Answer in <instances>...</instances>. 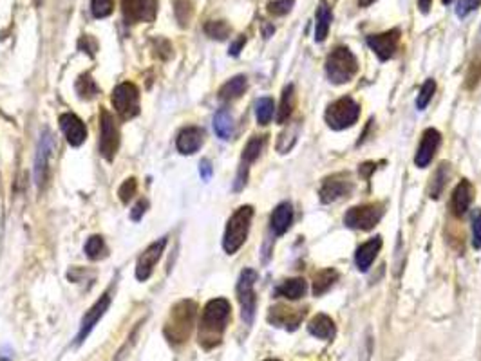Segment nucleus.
Masks as SVG:
<instances>
[{"mask_svg": "<svg viewBox=\"0 0 481 361\" xmlns=\"http://www.w3.org/2000/svg\"><path fill=\"white\" fill-rule=\"evenodd\" d=\"M230 302L224 298L210 300L203 309L201 325H199V343L205 349L218 345L226 329L228 318H230Z\"/></svg>", "mask_w": 481, "mask_h": 361, "instance_id": "1", "label": "nucleus"}, {"mask_svg": "<svg viewBox=\"0 0 481 361\" xmlns=\"http://www.w3.org/2000/svg\"><path fill=\"white\" fill-rule=\"evenodd\" d=\"M196 311L198 307L190 300L179 302L170 312V318L165 327V336L168 338L170 343H183L190 336L194 320H196Z\"/></svg>", "mask_w": 481, "mask_h": 361, "instance_id": "2", "label": "nucleus"}, {"mask_svg": "<svg viewBox=\"0 0 481 361\" xmlns=\"http://www.w3.org/2000/svg\"><path fill=\"white\" fill-rule=\"evenodd\" d=\"M253 219V208L252 206H241L226 224V231H224L223 248L228 255H233L235 251L241 250L246 237H248L250 224Z\"/></svg>", "mask_w": 481, "mask_h": 361, "instance_id": "3", "label": "nucleus"}, {"mask_svg": "<svg viewBox=\"0 0 481 361\" xmlns=\"http://www.w3.org/2000/svg\"><path fill=\"white\" fill-rule=\"evenodd\" d=\"M356 70H359V62L348 47H337L326 60L328 80L337 85L348 83L356 75Z\"/></svg>", "mask_w": 481, "mask_h": 361, "instance_id": "4", "label": "nucleus"}, {"mask_svg": "<svg viewBox=\"0 0 481 361\" xmlns=\"http://www.w3.org/2000/svg\"><path fill=\"white\" fill-rule=\"evenodd\" d=\"M359 103L353 98H350V96H346V98L333 101L326 109L324 120L329 129H333V131H346V129H350V126H353L359 121Z\"/></svg>", "mask_w": 481, "mask_h": 361, "instance_id": "5", "label": "nucleus"}, {"mask_svg": "<svg viewBox=\"0 0 481 361\" xmlns=\"http://www.w3.org/2000/svg\"><path fill=\"white\" fill-rule=\"evenodd\" d=\"M111 100L122 120H131L140 114V90L131 81H123L112 90Z\"/></svg>", "mask_w": 481, "mask_h": 361, "instance_id": "6", "label": "nucleus"}, {"mask_svg": "<svg viewBox=\"0 0 481 361\" xmlns=\"http://www.w3.org/2000/svg\"><path fill=\"white\" fill-rule=\"evenodd\" d=\"M382 215H384V206L378 204V202H373V204L351 208V210L346 213L344 222L348 228H353V230L369 231L378 224Z\"/></svg>", "mask_w": 481, "mask_h": 361, "instance_id": "7", "label": "nucleus"}, {"mask_svg": "<svg viewBox=\"0 0 481 361\" xmlns=\"http://www.w3.org/2000/svg\"><path fill=\"white\" fill-rule=\"evenodd\" d=\"M120 146V131L114 123V116L109 111H101L100 114V154L107 161H112Z\"/></svg>", "mask_w": 481, "mask_h": 361, "instance_id": "8", "label": "nucleus"}, {"mask_svg": "<svg viewBox=\"0 0 481 361\" xmlns=\"http://www.w3.org/2000/svg\"><path fill=\"white\" fill-rule=\"evenodd\" d=\"M255 280H257V273L253 269H244L237 282V296L241 302V309H243L241 315L246 323H252L253 315H255V304H257L255 291H253Z\"/></svg>", "mask_w": 481, "mask_h": 361, "instance_id": "9", "label": "nucleus"}, {"mask_svg": "<svg viewBox=\"0 0 481 361\" xmlns=\"http://www.w3.org/2000/svg\"><path fill=\"white\" fill-rule=\"evenodd\" d=\"M353 185L348 174H335V176L326 177L320 188V202L322 204H331V202L339 201L342 197H346L351 191Z\"/></svg>", "mask_w": 481, "mask_h": 361, "instance_id": "10", "label": "nucleus"}, {"mask_svg": "<svg viewBox=\"0 0 481 361\" xmlns=\"http://www.w3.org/2000/svg\"><path fill=\"white\" fill-rule=\"evenodd\" d=\"M398 40H400V31L398 29H391L387 33H382V35H371L367 36V45L371 49L375 51V55L378 56L382 62H387L389 58H393V55L396 53V47H398Z\"/></svg>", "mask_w": 481, "mask_h": 361, "instance_id": "11", "label": "nucleus"}, {"mask_svg": "<svg viewBox=\"0 0 481 361\" xmlns=\"http://www.w3.org/2000/svg\"><path fill=\"white\" fill-rule=\"evenodd\" d=\"M167 246V239H159V241L152 242L147 250L143 251L140 258L136 262V278L138 280H148V276L152 275V269L156 266V262L159 260L163 250Z\"/></svg>", "mask_w": 481, "mask_h": 361, "instance_id": "12", "label": "nucleus"}, {"mask_svg": "<svg viewBox=\"0 0 481 361\" xmlns=\"http://www.w3.org/2000/svg\"><path fill=\"white\" fill-rule=\"evenodd\" d=\"M123 15L129 22H151L156 15V0H122Z\"/></svg>", "mask_w": 481, "mask_h": 361, "instance_id": "13", "label": "nucleus"}, {"mask_svg": "<svg viewBox=\"0 0 481 361\" xmlns=\"http://www.w3.org/2000/svg\"><path fill=\"white\" fill-rule=\"evenodd\" d=\"M109 306H111V296L103 295L100 300H98L96 304H94V306H92L91 309L86 312L83 320H81L78 336H76V343H78V345H80V343H83V341H86V338L91 334V331L94 329V325H96L98 321H100L101 316L105 315V311L109 309Z\"/></svg>", "mask_w": 481, "mask_h": 361, "instance_id": "14", "label": "nucleus"}, {"mask_svg": "<svg viewBox=\"0 0 481 361\" xmlns=\"http://www.w3.org/2000/svg\"><path fill=\"white\" fill-rule=\"evenodd\" d=\"M60 129L66 134L71 146H80L87 139V129L83 125V121L76 114H71V112L60 116Z\"/></svg>", "mask_w": 481, "mask_h": 361, "instance_id": "15", "label": "nucleus"}, {"mask_svg": "<svg viewBox=\"0 0 481 361\" xmlns=\"http://www.w3.org/2000/svg\"><path fill=\"white\" fill-rule=\"evenodd\" d=\"M440 141H441V135L436 129H427V131L424 132V135H421V143L420 146H418V152H416V157H415L416 166L424 168V166L429 165L430 161H432V157H434L436 148L440 146Z\"/></svg>", "mask_w": 481, "mask_h": 361, "instance_id": "16", "label": "nucleus"}, {"mask_svg": "<svg viewBox=\"0 0 481 361\" xmlns=\"http://www.w3.org/2000/svg\"><path fill=\"white\" fill-rule=\"evenodd\" d=\"M203 141H205V132L199 126H187L183 129L177 135L176 146L177 150L185 154V156H190V154H196V152L201 148Z\"/></svg>", "mask_w": 481, "mask_h": 361, "instance_id": "17", "label": "nucleus"}, {"mask_svg": "<svg viewBox=\"0 0 481 361\" xmlns=\"http://www.w3.org/2000/svg\"><path fill=\"white\" fill-rule=\"evenodd\" d=\"M302 311H295V309H289V307L278 306L270 309L268 320L270 323H274L275 327H286L288 331H294V329L299 327L300 320H302Z\"/></svg>", "mask_w": 481, "mask_h": 361, "instance_id": "18", "label": "nucleus"}, {"mask_svg": "<svg viewBox=\"0 0 481 361\" xmlns=\"http://www.w3.org/2000/svg\"><path fill=\"white\" fill-rule=\"evenodd\" d=\"M472 196H474V190H472L471 183H469L467 179L460 180V185L454 188V193H452V201H451L452 213H454L456 217L465 215L467 210L471 208Z\"/></svg>", "mask_w": 481, "mask_h": 361, "instance_id": "19", "label": "nucleus"}, {"mask_svg": "<svg viewBox=\"0 0 481 361\" xmlns=\"http://www.w3.org/2000/svg\"><path fill=\"white\" fill-rule=\"evenodd\" d=\"M382 250V237H373L369 241L362 244V246L356 250V255H354V262H356V267L360 271L369 269L371 264L375 262L376 255Z\"/></svg>", "mask_w": 481, "mask_h": 361, "instance_id": "20", "label": "nucleus"}, {"mask_svg": "<svg viewBox=\"0 0 481 361\" xmlns=\"http://www.w3.org/2000/svg\"><path fill=\"white\" fill-rule=\"evenodd\" d=\"M291 222H294V206L289 202L278 204L272 213V221H270L275 235H284L289 230Z\"/></svg>", "mask_w": 481, "mask_h": 361, "instance_id": "21", "label": "nucleus"}, {"mask_svg": "<svg viewBox=\"0 0 481 361\" xmlns=\"http://www.w3.org/2000/svg\"><path fill=\"white\" fill-rule=\"evenodd\" d=\"M51 152H53V137H51L49 132H44L40 139V146H38V156H36V168H35V176H36V183L42 185L46 180V170H47V159H49Z\"/></svg>", "mask_w": 481, "mask_h": 361, "instance_id": "22", "label": "nucleus"}, {"mask_svg": "<svg viewBox=\"0 0 481 361\" xmlns=\"http://www.w3.org/2000/svg\"><path fill=\"white\" fill-rule=\"evenodd\" d=\"M308 331L311 336L320 338V340H333L337 329H335L333 320L328 315H317L309 320Z\"/></svg>", "mask_w": 481, "mask_h": 361, "instance_id": "23", "label": "nucleus"}, {"mask_svg": "<svg viewBox=\"0 0 481 361\" xmlns=\"http://www.w3.org/2000/svg\"><path fill=\"white\" fill-rule=\"evenodd\" d=\"M308 291V284L304 278H288L275 289V295L284 296L288 300H300Z\"/></svg>", "mask_w": 481, "mask_h": 361, "instance_id": "24", "label": "nucleus"}, {"mask_svg": "<svg viewBox=\"0 0 481 361\" xmlns=\"http://www.w3.org/2000/svg\"><path fill=\"white\" fill-rule=\"evenodd\" d=\"M246 85H248L246 76L243 75L235 76V78L228 80L226 83L219 89V100H223V101L235 100V98H239V96L243 94L244 90H246Z\"/></svg>", "mask_w": 481, "mask_h": 361, "instance_id": "25", "label": "nucleus"}, {"mask_svg": "<svg viewBox=\"0 0 481 361\" xmlns=\"http://www.w3.org/2000/svg\"><path fill=\"white\" fill-rule=\"evenodd\" d=\"M331 24V10L326 0H322L317 10V24H315V40L324 42Z\"/></svg>", "mask_w": 481, "mask_h": 361, "instance_id": "26", "label": "nucleus"}, {"mask_svg": "<svg viewBox=\"0 0 481 361\" xmlns=\"http://www.w3.org/2000/svg\"><path fill=\"white\" fill-rule=\"evenodd\" d=\"M337 280H339V273L335 269H331V267L319 271V273L313 276V295H324L326 291H329V289L337 284Z\"/></svg>", "mask_w": 481, "mask_h": 361, "instance_id": "27", "label": "nucleus"}, {"mask_svg": "<svg viewBox=\"0 0 481 361\" xmlns=\"http://www.w3.org/2000/svg\"><path fill=\"white\" fill-rule=\"evenodd\" d=\"M295 105V89L294 85H288L283 90V98H281V105L277 111V123H286L289 120V116L294 114Z\"/></svg>", "mask_w": 481, "mask_h": 361, "instance_id": "28", "label": "nucleus"}, {"mask_svg": "<svg viewBox=\"0 0 481 361\" xmlns=\"http://www.w3.org/2000/svg\"><path fill=\"white\" fill-rule=\"evenodd\" d=\"M213 131L221 139H230L233 132V120L228 111H219L213 116Z\"/></svg>", "mask_w": 481, "mask_h": 361, "instance_id": "29", "label": "nucleus"}, {"mask_svg": "<svg viewBox=\"0 0 481 361\" xmlns=\"http://www.w3.org/2000/svg\"><path fill=\"white\" fill-rule=\"evenodd\" d=\"M447 180H449V165H441L440 168H438V172L434 174V177H432V180H430L429 196L432 197V199H438V197L441 196Z\"/></svg>", "mask_w": 481, "mask_h": 361, "instance_id": "30", "label": "nucleus"}, {"mask_svg": "<svg viewBox=\"0 0 481 361\" xmlns=\"http://www.w3.org/2000/svg\"><path fill=\"white\" fill-rule=\"evenodd\" d=\"M264 145H266V137H263V135H255V137H252V139L246 143V146H244L243 163L248 165V163H253L255 159H259Z\"/></svg>", "mask_w": 481, "mask_h": 361, "instance_id": "31", "label": "nucleus"}, {"mask_svg": "<svg viewBox=\"0 0 481 361\" xmlns=\"http://www.w3.org/2000/svg\"><path fill=\"white\" fill-rule=\"evenodd\" d=\"M275 103L272 98H261L255 103V116H257L259 125H268L270 120L274 118Z\"/></svg>", "mask_w": 481, "mask_h": 361, "instance_id": "32", "label": "nucleus"}, {"mask_svg": "<svg viewBox=\"0 0 481 361\" xmlns=\"http://www.w3.org/2000/svg\"><path fill=\"white\" fill-rule=\"evenodd\" d=\"M297 134H299V126H288L283 134L278 135L277 150L281 152V154H288V152L294 148L295 141H297Z\"/></svg>", "mask_w": 481, "mask_h": 361, "instance_id": "33", "label": "nucleus"}, {"mask_svg": "<svg viewBox=\"0 0 481 361\" xmlns=\"http://www.w3.org/2000/svg\"><path fill=\"white\" fill-rule=\"evenodd\" d=\"M205 33L213 40H226L230 35V25L224 21H212L205 25Z\"/></svg>", "mask_w": 481, "mask_h": 361, "instance_id": "34", "label": "nucleus"}, {"mask_svg": "<svg viewBox=\"0 0 481 361\" xmlns=\"http://www.w3.org/2000/svg\"><path fill=\"white\" fill-rule=\"evenodd\" d=\"M174 13L179 25H188L192 18V2L190 0H174Z\"/></svg>", "mask_w": 481, "mask_h": 361, "instance_id": "35", "label": "nucleus"}, {"mask_svg": "<svg viewBox=\"0 0 481 361\" xmlns=\"http://www.w3.org/2000/svg\"><path fill=\"white\" fill-rule=\"evenodd\" d=\"M76 90H78L80 98L91 100V98H94V96L98 94V85L94 83V80H92L91 76L83 75L80 76V80L76 81Z\"/></svg>", "mask_w": 481, "mask_h": 361, "instance_id": "36", "label": "nucleus"}, {"mask_svg": "<svg viewBox=\"0 0 481 361\" xmlns=\"http://www.w3.org/2000/svg\"><path fill=\"white\" fill-rule=\"evenodd\" d=\"M434 92H436V81L434 80H427L426 83L421 85L420 94H418V98H416V105H418V109H420V111H424V109L429 105V101L432 100Z\"/></svg>", "mask_w": 481, "mask_h": 361, "instance_id": "37", "label": "nucleus"}, {"mask_svg": "<svg viewBox=\"0 0 481 361\" xmlns=\"http://www.w3.org/2000/svg\"><path fill=\"white\" fill-rule=\"evenodd\" d=\"M86 253L91 260H98L103 253H105V244H103V239L98 235H92L86 244Z\"/></svg>", "mask_w": 481, "mask_h": 361, "instance_id": "38", "label": "nucleus"}, {"mask_svg": "<svg viewBox=\"0 0 481 361\" xmlns=\"http://www.w3.org/2000/svg\"><path fill=\"white\" fill-rule=\"evenodd\" d=\"M114 10V0H91V11L96 18H105Z\"/></svg>", "mask_w": 481, "mask_h": 361, "instance_id": "39", "label": "nucleus"}, {"mask_svg": "<svg viewBox=\"0 0 481 361\" xmlns=\"http://www.w3.org/2000/svg\"><path fill=\"white\" fill-rule=\"evenodd\" d=\"M294 8V0H270L268 11L275 16H283Z\"/></svg>", "mask_w": 481, "mask_h": 361, "instance_id": "40", "label": "nucleus"}, {"mask_svg": "<svg viewBox=\"0 0 481 361\" xmlns=\"http://www.w3.org/2000/svg\"><path fill=\"white\" fill-rule=\"evenodd\" d=\"M136 190H138V183L134 177H131V179H127L125 183H123L122 186H120V190H118V196H120V199H122L123 202H129L132 199V197L136 196Z\"/></svg>", "mask_w": 481, "mask_h": 361, "instance_id": "41", "label": "nucleus"}, {"mask_svg": "<svg viewBox=\"0 0 481 361\" xmlns=\"http://www.w3.org/2000/svg\"><path fill=\"white\" fill-rule=\"evenodd\" d=\"M472 244L481 250V210L472 211Z\"/></svg>", "mask_w": 481, "mask_h": 361, "instance_id": "42", "label": "nucleus"}, {"mask_svg": "<svg viewBox=\"0 0 481 361\" xmlns=\"http://www.w3.org/2000/svg\"><path fill=\"white\" fill-rule=\"evenodd\" d=\"M480 5H481V0H460L456 11H458V15L460 16H465L469 15L471 11H476Z\"/></svg>", "mask_w": 481, "mask_h": 361, "instance_id": "43", "label": "nucleus"}, {"mask_svg": "<svg viewBox=\"0 0 481 361\" xmlns=\"http://www.w3.org/2000/svg\"><path fill=\"white\" fill-rule=\"evenodd\" d=\"M246 177H248V166H246V163H243V165H241V168H239L237 183L233 185V188H235V190H241V188L246 185Z\"/></svg>", "mask_w": 481, "mask_h": 361, "instance_id": "44", "label": "nucleus"}, {"mask_svg": "<svg viewBox=\"0 0 481 361\" xmlns=\"http://www.w3.org/2000/svg\"><path fill=\"white\" fill-rule=\"evenodd\" d=\"M145 210H147V201H140L136 206H134V210L131 211V219L132 221H140L143 217V213H145Z\"/></svg>", "mask_w": 481, "mask_h": 361, "instance_id": "45", "label": "nucleus"}, {"mask_svg": "<svg viewBox=\"0 0 481 361\" xmlns=\"http://www.w3.org/2000/svg\"><path fill=\"white\" fill-rule=\"evenodd\" d=\"M375 170H376L375 163H362V165H360V177L369 179L371 174H373Z\"/></svg>", "mask_w": 481, "mask_h": 361, "instance_id": "46", "label": "nucleus"}, {"mask_svg": "<svg viewBox=\"0 0 481 361\" xmlns=\"http://www.w3.org/2000/svg\"><path fill=\"white\" fill-rule=\"evenodd\" d=\"M199 174H201V177L205 180L210 179V176H212V166H210L208 161H201V165H199Z\"/></svg>", "mask_w": 481, "mask_h": 361, "instance_id": "47", "label": "nucleus"}, {"mask_svg": "<svg viewBox=\"0 0 481 361\" xmlns=\"http://www.w3.org/2000/svg\"><path fill=\"white\" fill-rule=\"evenodd\" d=\"M244 44H246V38H244V36H239L237 42H235V44H233L232 47H230V55L237 56L239 53H241V49H243Z\"/></svg>", "mask_w": 481, "mask_h": 361, "instance_id": "48", "label": "nucleus"}, {"mask_svg": "<svg viewBox=\"0 0 481 361\" xmlns=\"http://www.w3.org/2000/svg\"><path fill=\"white\" fill-rule=\"evenodd\" d=\"M430 4H432V0H420V2H418V5H420V11L424 13V15H427V13H429Z\"/></svg>", "mask_w": 481, "mask_h": 361, "instance_id": "49", "label": "nucleus"}, {"mask_svg": "<svg viewBox=\"0 0 481 361\" xmlns=\"http://www.w3.org/2000/svg\"><path fill=\"white\" fill-rule=\"evenodd\" d=\"M375 0H359V4L362 5V8H365V5H369V4H373Z\"/></svg>", "mask_w": 481, "mask_h": 361, "instance_id": "50", "label": "nucleus"}, {"mask_svg": "<svg viewBox=\"0 0 481 361\" xmlns=\"http://www.w3.org/2000/svg\"><path fill=\"white\" fill-rule=\"evenodd\" d=\"M441 2H443V4H451L452 0H441Z\"/></svg>", "mask_w": 481, "mask_h": 361, "instance_id": "51", "label": "nucleus"}, {"mask_svg": "<svg viewBox=\"0 0 481 361\" xmlns=\"http://www.w3.org/2000/svg\"><path fill=\"white\" fill-rule=\"evenodd\" d=\"M266 361H278V360H266Z\"/></svg>", "mask_w": 481, "mask_h": 361, "instance_id": "52", "label": "nucleus"}]
</instances>
